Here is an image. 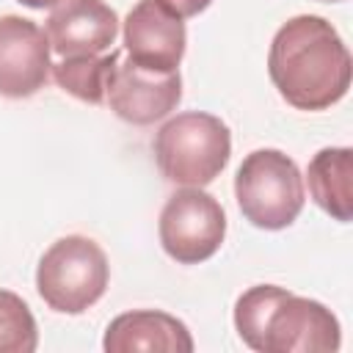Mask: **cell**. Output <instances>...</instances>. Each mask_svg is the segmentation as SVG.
Returning <instances> with one entry per match:
<instances>
[{
	"mask_svg": "<svg viewBox=\"0 0 353 353\" xmlns=\"http://www.w3.org/2000/svg\"><path fill=\"white\" fill-rule=\"evenodd\" d=\"M268 74L287 105L325 110L347 94L353 61L328 19L301 14L276 30L268 52Z\"/></svg>",
	"mask_w": 353,
	"mask_h": 353,
	"instance_id": "1",
	"label": "cell"
},
{
	"mask_svg": "<svg viewBox=\"0 0 353 353\" xmlns=\"http://www.w3.org/2000/svg\"><path fill=\"white\" fill-rule=\"evenodd\" d=\"M234 328L259 353H334L342 345L331 309L276 284H256L237 298Z\"/></svg>",
	"mask_w": 353,
	"mask_h": 353,
	"instance_id": "2",
	"label": "cell"
},
{
	"mask_svg": "<svg viewBox=\"0 0 353 353\" xmlns=\"http://www.w3.org/2000/svg\"><path fill=\"white\" fill-rule=\"evenodd\" d=\"M154 163L168 182L204 188L229 163L232 132L204 110H185L168 119L152 141Z\"/></svg>",
	"mask_w": 353,
	"mask_h": 353,
	"instance_id": "3",
	"label": "cell"
},
{
	"mask_svg": "<svg viewBox=\"0 0 353 353\" xmlns=\"http://www.w3.org/2000/svg\"><path fill=\"white\" fill-rule=\"evenodd\" d=\"M110 265L105 251L83 234L55 240L36 268V290L41 301L61 314H83L108 290Z\"/></svg>",
	"mask_w": 353,
	"mask_h": 353,
	"instance_id": "4",
	"label": "cell"
},
{
	"mask_svg": "<svg viewBox=\"0 0 353 353\" xmlns=\"http://www.w3.org/2000/svg\"><path fill=\"white\" fill-rule=\"evenodd\" d=\"M237 207L256 229H287L303 210V176L292 157L279 149H256L245 154L234 176Z\"/></svg>",
	"mask_w": 353,
	"mask_h": 353,
	"instance_id": "5",
	"label": "cell"
},
{
	"mask_svg": "<svg viewBox=\"0 0 353 353\" xmlns=\"http://www.w3.org/2000/svg\"><path fill=\"white\" fill-rule=\"evenodd\" d=\"M160 245L179 265H199L210 259L226 237V212L215 196L185 185L160 212Z\"/></svg>",
	"mask_w": 353,
	"mask_h": 353,
	"instance_id": "6",
	"label": "cell"
},
{
	"mask_svg": "<svg viewBox=\"0 0 353 353\" xmlns=\"http://www.w3.org/2000/svg\"><path fill=\"white\" fill-rule=\"evenodd\" d=\"M182 99V77L179 72H149L138 66L135 61H119L108 91L105 102L110 110L138 127L154 124L165 119Z\"/></svg>",
	"mask_w": 353,
	"mask_h": 353,
	"instance_id": "7",
	"label": "cell"
},
{
	"mask_svg": "<svg viewBox=\"0 0 353 353\" xmlns=\"http://www.w3.org/2000/svg\"><path fill=\"white\" fill-rule=\"evenodd\" d=\"M50 52L47 30L33 19L0 17V97L25 99L44 88L52 69Z\"/></svg>",
	"mask_w": 353,
	"mask_h": 353,
	"instance_id": "8",
	"label": "cell"
},
{
	"mask_svg": "<svg viewBox=\"0 0 353 353\" xmlns=\"http://www.w3.org/2000/svg\"><path fill=\"white\" fill-rule=\"evenodd\" d=\"M188 44L185 19L160 0H138L124 19L127 58L149 72H179Z\"/></svg>",
	"mask_w": 353,
	"mask_h": 353,
	"instance_id": "9",
	"label": "cell"
},
{
	"mask_svg": "<svg viewBox=\"0 0 353 353\" xmlns=\"http://www.w3.org/2000/svg\"><path fill=\"white\" fill-rule=\"evenodd\" d=\"M50 50L61 58L102 55L113 50L119 17L105 0H61L47 17Z\"/></svg>",
	"mask_w": 353,
	"mask_h": 353,
	"instance_id": "10",
	"label": "cell"
},
{
	"mask_svg": "<svg viewBox=\"0 0 353 353\" xmlns=\"http://www.w3.org/2000/svg\"><path fill=\"white\" fill-rule=\"evenodd\" d=\"M102 347L108 353H190L193 336L182 320L157 309H135L110 320Z\"/></svg>",
	"mask_w": 353,
	"mask_h": 353,
	"instance_id": "11",
	"label": "cell"
},
{
	"mask_svg": "<svg viewBox=\"0 0 353 353\" xmlns=\"http://www.w3.org/2000/svg\"><path fill=\"white\" fill-rule=\"evenodd\" d=\"M306 185L314 204L334 221L347 223L353 218V152L347 146L320 149L309 160Z\"/></svg>",
	"mask_w": 353,
	"mask_h": 353,
	"instance_id": "12",
	"label": "cell"
},
{
	"mask_svg": "<svg viewBox=\"0 0 353 353\" xmlns=\"http://www.w3.org/2000/svg\"><path fill=\"white\" fill-rule=\"evenodd\" d=\"M119 61H121V50H108L102 55L61 58L58 63H52V77L66 94L91 105H102L110 74Z\"/></svg>",
	"mask_w": 353,
	"mask_h": 353,
	"instance_id": "13",
	"label": "cell"
},
{
	"mask_svg": "<svg viewBox=\"0 0 353 353\" xmlns=\"http://www.w3.org/2000/svg\"><path fill=\"white\" fill-rule=\"evenodd\" d=\"M39 331L30 306L11 290H0V353H33Z\"/></svg>",
	"mask_w": 353,
	"mask_h": 353,
	"instance_id": "14",
	"label": "cell"
},
{
	"mask_svg": "<svg viewBox=\"0 0 353 353\" xmlns=\"http://www.w3.org/2000/svg\"><path fill=\"white\" fill-rule=\"evenodd\" d=\"M165 8H171L176 17H182V19H188V17H196V14H201L212 0H160Z\"/></svg>",
	"mask_w": 353,
	"mask_h": 353,
	"instance_id": "15",
	"label": "cell"
},
{
	"mask_svg": "<svg viewBox=\"0 0 353 353\" xmlns=\"http://www.w3.org/2000/svg\"><path fill=\"white\" fill-rule=\"evenodd\" d=\"M22 6H28V8H52V6H58L61 0H19Z\"/></svg>",
	"mask_w": 353,
	"mask_h": 353,
	"instance_id": "16",
	"label": "cell"
},
{
	"mask_svg": "<svg viewBox=\"0 0 353 353\" xmlns=\"http://www.w3.org/2000/svg\"><path fill=\"white\" fill-rule=\"evenodd\" d=\"M323 3H339V0H323Z\"/></svg>",
	"mask_w": 353,
	"mask_h": 353,
	"instance_id": "17",
	"label": "cell"
}]
</instances>
